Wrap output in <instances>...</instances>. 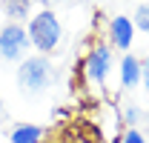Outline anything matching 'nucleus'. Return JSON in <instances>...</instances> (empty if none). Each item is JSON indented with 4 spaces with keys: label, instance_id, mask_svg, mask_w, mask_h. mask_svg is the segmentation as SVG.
Listing matches in <instances>:
<instances>
[{
    "label": "nucleus",
    "instance_id": "f257e3e1",
    "mask_svg": "<svg viewBox=\"0 0 149 143\" xmlns=\"http://www.w3.org/2000/svg\"><path fill=\"white\" fill-rule=\"evenodd\" d=\"M55 83V66L49 57L35 54V57H26L17 66V89L29 97H37Z\"/></svg>",
    "mask_w": 149,
    "mask_h": 143
},
{
    "label": "nucleus",
    "instance_id": "f03ea898",
    "mask_svg": "<svg viewBox=\"0 0 149 143\" xmlns=\"http://www.w3.org/2000/svg\"><path fill=\"white\" fill-rule=\"evenodd\" d=\"M26 35H29V43L46 57L49 52H55L57 46H60L63 26H60V20H57V15L52 12V9H43L40 15H35V17L29 20Z\"/></svg>",
    "mask_w": 149,
    "mask_h": 143
},
{
    "label": "nucleus",
    "instance_id": "7ed1b4c3",
    "mask_svg": "<svg viewBox=\"0 0 149 143\" xmlns=\"http://www.w3.org/2000/svg\"><path fill=\"white\" fill-rule=\"evenodd\" d=\"M29 35L20 23H3L0 26V57L6 63H23L26 52H29Z\"/></svg>",
    "mask_w": 149,
    "mask_h": 143
},
{
    "label": "nucleus",
    "instance_id": "20e7f679",
    "mask_svg": "<svg viewBox=\"0 0 149 143\" xmlns=\"http://www.w3.org/2000/svg\"><path fill=\"white\" fill-rule=\"evenodd\" d=\"M109 69H112V49L106 43L92 46L89 54H86V74L92 77L95 83H103L109 77Z\"/></svg>",
    "mask_w": 149,
    "mask_h": 143
},
{
    "label": "nucleus",
    "instance_id": "39448f33",
    "mask_svg": "<svg viewBox=\"0 0 149 143\" xmlns=\"http://www.w3.org/2000/svg\"><path fill=\"white\" fill-rule=\"evenodd\" d=\"M132 40H135V23H132L126 15L112 17L109 20V43H112V49L126 52V49L132 46Z\"/></svg>",
    "mask_w": 149,
    "mask_h": 143
},
{
    "label": "nucleus",
    "instance_id": "423d86ee",
    "mask_svg": "<svg viewBox=\"0 0 149 143\" xmlns=\"http://www.w3.org/2000/svg\"><path fill=\"white\" fill-rule=\"evenodd\" d=\"M120 83H123V89H138L141 86V60L135 54L120 57Z\"/></svg>",
    "mask_w": 149,
    "mask_h": 143
},
{
    "label": "nucleus",
    "instance_id": "0eeeda50",
    "mask_svg": "<svg viewBox=\"0 0 149 143\" xmlns=\"http://www.w3.org/2000/svg\"><path fill=\"white\" fill-rule=\"evenodd\" d=\"M43 126L37 123H17L9 132V140L12 143H43Z\"/></svg>",
    "mask_w": 149,
    "mask_h": 143
},
{
    "label": "nucleus",
    "instance_id": "6e6552de",
    "mask_svg": "<svg viewBox=\"0 0 149 143\" xmlns=\"http://www.w3.org/2000/svg\"><path fill=\"white\" fill-rule=\"evenodd\" d=\"M0 9L9 17V23H20L23 26V20L32 15V0H3Z\"/></svg>",
    "mask_w": 149,
    "mask_h": 143
},
{
    "label": "nucleus",
    "instance_id": "1a4fd4ad",
    "mask_svg": "<svg viewBox=\"0 0 149 143\" xmlns=\"http://www.w3.org/2000/svg\"><path fill=\"white\" fill-rule=\"evenodd\" d=\"M135 29H141L149 37V3H141L135 9Z\"/></svg>",
    "mask_w": 149,
    "mask_h": 143
},
{
    "label": "nucleus",
    "instance_id": "9d476101",
    "mask_svg": "<svg viewBox=\"0 0 149 143\" xmlns=\"http://www.w3.org/2000/svg\"><path fill=\"white\" fill-rule=\"evenodd\" d=\"M123 120L129 123V129H138V120H141V109L126 106V112H123Z\"/></svg>",
    "mask_w": 149,
    "mask_h": 143
},
{
    "label": "nucleus",
    "instance_id": "9b49d317",
    "mask_svg": "<svg viewBox=\"0 0 149 143\" xmlns=\"http://www.w3.org/2000/svg\"><path fill=\"white\" fill-rule=\"evenodd\" d=\"M120 143H146V137H143L141 129H126V135L120 137Z\"/></svg>",
    "mask_w": 149,
    "mask_h": 143
},
{
    "label": "nucleus",
    "instance_id": "f8f14e48",
    "mask_svg": "<svg viewBox=\"0 0 149 143\" xmlns=\"http://www.w3.org/2000/svg\"><path fill=\"white\" fill-rule=\"evenodd\" d=\"M141 83H143V89L149 92V57L141 60Z\"/></svg>",
    "mask_w": 149,
    "mask_h": 143
},
{
    "label": "nucleus",
    "instance_id": "ddd939ff",
    "mask_svg": "<svg viewBox=\"0 0 149 143\" xmlns=\"http://www.w3.org/2000/svg\"><path fill=\"white\" fill-rule=\"evenodd\" d=\"M6 120H9V112H6V103L0 100V123H6Z\"/></svg>",
    "mask_w": 149,
    "mask_h": 143
}]
</instances>
